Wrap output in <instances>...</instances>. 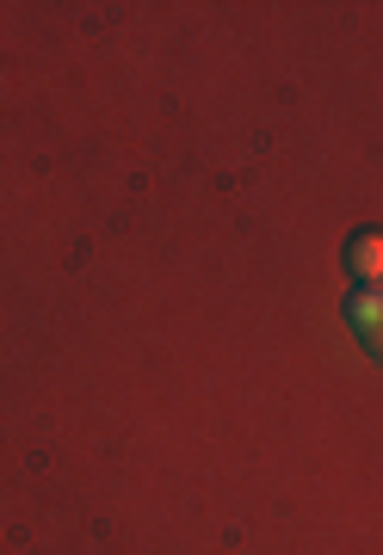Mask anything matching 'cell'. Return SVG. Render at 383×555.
Wrapping results in <instances>:
<instances>
[{"label":"cell","mask_w":383,"mask_h":555,"mask_svg":"<svg viewBox=\"0 0 383 555\" xmlns=\"http://www.w3.org/2000/svg\"><path fill=\"white\" fill-rule=\"evenodd\" d=\"M346 321L359 327L365 352L383 358V284H359V291L346 297Z\"/></svg>","instance_id":"6da1fadb"},{"label":"cell","mask_w":383,"mask_h":555,"mask_svg":"<svg viewBox=\"0 0 383 555\" xmlns=\"http://www.w3.org/2000/svg\"><path fill=\"white\" fill-rule=\"evenodd\" d=\"M346 266H353V278H359V284H383V235L359 229V235L346 241Z\"/></svg>","instance_id":"7a4b0ae2"}]
</instances>
